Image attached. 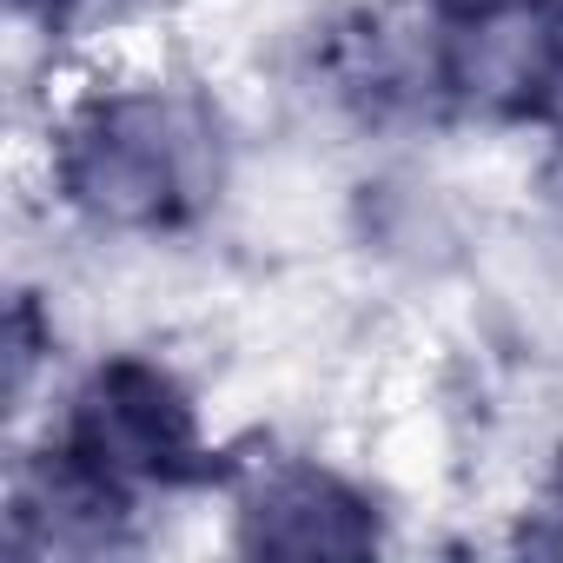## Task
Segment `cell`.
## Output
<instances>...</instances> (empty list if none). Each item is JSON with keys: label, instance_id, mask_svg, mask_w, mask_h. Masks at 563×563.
Wrapping results in <instances>:
<instances>
[{"label": "cell", "instance_id": "6da1fadb", "mask_svg": "<svg viewBox=\"0 0 563 563\" xmlns=\"http://www.w3.org/2000/svg\"><path fill=\"white\" fill-rule=\"evenodd\" d=\"M199 100L166 87L93 93L54 153V179L74 212L120 232H173L219 186V146Z\"/></svg>", "mask_w": 563, "mask_h": 563}, {"label": "cell", "instance_id": "277c9868", "mask_svg": "<svg viewBox=\"0 0 563 563\" xmlns=\"http://www.w3.org/2000/svg\"><path fill=\"white\" fill-rule=\"evenodd\" d=\"M517 543H523V550H556V556H563V471H556V484L543 490V504H537V517L523 523Z\"/></svg>", "mask_w": 563, "mask_h": 563}, {"label": "cell", "instance_id": "3957f363", "mask_svg": "<svg viewBox=\"0 0 563 563\" xmlns=\"http://www.w3.org/2000/svg\"><path fill=\"white\" fill-rule=\"evenodd\" d=\"M378 543L372 497L319 464H272L239 504V550L252 556H372Z\"/></svg>", "mask_w": 563, "mask_h": 563}, {"label": "cell", "instance_id": "7a4b0ae2", "mask_svg": "<svg viewBox=\"0 0 563 563\" xmlns=\"http://www.w3.org/2000/svg\"><path fill=\"white\" fill-rule=\"evenodd\" d=\"M54 464L126 510L140 490H179V484L225 477V464L199 438L192 398L173 385V372L146 358H107L74 391Z\"/></svg>", "mask_w": 563, "mask_h": 563}, {"label": "cell", "instance_id": "5b68a950", "mask_svg": "<svg viewBox=\"0 0 563 563\" xmlns=\"http://www.w3.org/2000/svg\"><path fill=\"white\" fill-rule=\"evenodd\" d=\"M21 8H34V14H47V21L60 27V21H74L80 8H93V0H21Z\"/></svg>", "mask_w": 563, "mask_h": 563}, {"label": "cell", "instance_id": "8992f818", "mask_svg": "<svg viewBox=\"0 0 563 563\" xmlns=\"http://www.w3.org/2000/svg\"><path fill=\"white\" fill-rule=\"evenodd\" d=\"M543 186H550V199L563 206V146H556V159H550V179H543Z\"/></svg>", "mask_w": 563, "mask_h": 563}]
</instances>
